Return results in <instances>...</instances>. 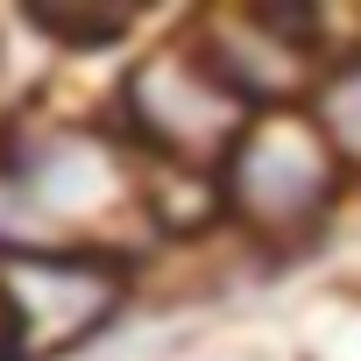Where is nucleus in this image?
Segmentation results:
<instances>
[{"label":"nucleus","instance_id":"f257e3e1","mask_svg":"<svg viewBox=\"0 0 361 361\" xmlns=\"http://www.w3.org/2000/svg\"><path fill=\"white\" fill-rule=\"evenodd\" d=\"M170 170H156L106 114L8 106L0 114V255H121L163 241Z\"/></svg>","mask_w":361,"mask_h":361},{"label":"nucleus","instance_id":"f03ea898","mask_svg":"<svg viewBox=\"0 0 361 361\" xmlns=\"http://www.w3.org/2000/svg\"><path fill=\"white\" fill-rule=\"evenodd\" d=\"M347 192H354V177L333 156L312 106H269L241 128V142L213 170V220L248 248L290 255V248L333 234Z\"/></svg>","mask_w":361,"mask_h":361},{"label":"nucleus","instance_id":"7ed1b4c3","mask_svg":"<svg viewBox=\"0 0 361 361\" xmlns=\"http://www.w3.org/2000/svg\"><path fill=\"white\" fill-rule=\"evenodd\" d=\"M106 121L170 177H213L255 106L220 78V64L199 50L192 22H163L156 43L128 50L106 92Z\"/></svg>","mask_w":361,"mask_h":361},{"label":"nucleus","instance_id":"20e7f679","mask_svg":"<svg viewBox=\"0 0 361 361\" xmlns=\"http://www.w3.org/2000/svg\"><path fill=\"white\" fill-rule=\"evenodd\" d=\"M29 326V361H64L92 347L135 298V262L121 255H0Z\"/></svg>","mask_w":361,"mask_h":361},{"label":"nucleus","instance_id":"39448f33","mask_svg":"<svg viewBox=\"0 0 361 361\" xmlns=\"http://www.w3.org/2000/svg\"><path fill=\"white\" fill-rule=\"evenodd\" d=\"M163 361H305L290 326H262V319H234V326H206L185 333Z\"/></svg>","mask_w":361,"mask_h":361},{"label":"nucleus","instance_id":"423d86ee","mask_svg":"<svg viewBox=\"0 0 361 361\" xmlns=\"http://www.w3.org/2000/svg\"><path fill=\"white\" fill-rule=\"evenodd\" d=\"M305 361H361V283H333L319 290L298 319H290Z\"/></svg>","mask_w":361,"mask_h":361},{"label":"nucleus","instance_id":"0eeeda50","mask_svg":"<svg viewBox=\"0 0 361 361\" xmlns=\"http://www.w3.org/2000/svg\"><path fill=\"white\" fill-rule=\"evenodd\" d=\"M312 121L326 128L333 156L347 163V177L361 185V43L319 78V92H312Z\"/></svg>","mask_w":361,"mask_h":361},{"label":"nucleus","instance_id":"6e6552de","mask_svg":"<svg viewBox=\"0 0 361 361\" xmlns=\"http://www.w3.org/2000/svg\"><path fill=\"white\" fill-rule=\"evenodd\" d=\"M0 361H29V326H22V305L8 290V269H0Z\"/></svg>","mask_w":361,"mask_h":361}]
</instances>
